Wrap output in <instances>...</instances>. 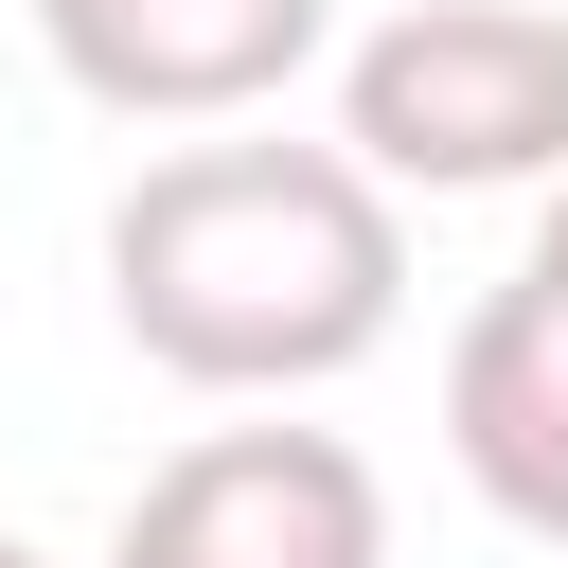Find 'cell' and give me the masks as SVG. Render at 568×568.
<instances>
[{"instance_id":"obj_1","label":"cell","mask_w":568,"mask_h":568,"mask_svg":"<svg viewBox=\"0 0 568 568\" xmlns=\"http://www.w3.org/2000/svg\"><path fill=\"white\" fill-rule=\"evenodd\" d=\"M106 320L178 390H337L408 320V195L355 142H178L106 195Z\"/></svg>"},{"instance_id":"obj_2","label":"cell","mask_w":568,"mask_h":568,"mask_svg":"<svg viewBox=\"0 0 568 568\" xmlns=\"http://www.w3.org/2000/svg\"><path fill=\"white\" fill-rule=\"evenodd\" d=\"M337 142L390 195H550L568 178V18L550 0H390L337 53Z\"/></svg>"},{"instance_id":"obj_3","label":"cell","mask_w":568,"mask_h":568,"mask_svg":"<svg viewBox=\"0 0 568 568\" xmlns=\"http://www.w3.org/2000/svg\"><path fill=\"white\" fill-rule=\"evenodd\" d=\"M106 568H390V479L337 426H213L124 497Z\"/></svg>"},{"instance_id":"obj_4","label":"cell","mask_w":568,"mask_h":568,"mask_svg":"<svg viewBox=\"0 0 568 568\" xmlns=\"http://www.w3.org/2000/svg\"><path fill=\"white\" fill-rule=\"evenodd\" d=\"M36 36L124 124H248L284 71H320L337 0H36Z\"/></svg>"},{"instance_id":"obj_5","label":"cell","mask_w":568,"mask_h":568,"mask_svg":"<svg viewBox=\"0 0 568 568\" xmlns=\"http://www.w3.org/2000/svg\"><path fill=\"white\" fill-rule=\"evenodd\" d=\"M444 444H462V479H479L497 532L568 550V302L532 266L462 302V337H444Z\"/></svg>"},{"instance_id":"obj_6","label":"cell","mask_w":568,"mask_h":568,"mask_svg":"<svg viewBox=\"0 0 568 568\" xmlns=\"http://www.w3.org/2000/svg\"><path fill=\"white\" fill-rule=\"evenodd\" d=\"M532 284L568 302V178H550V213H532Z\"/></svg>"},{"instance_id":"obj_7","label":"cell","mask_w":568,"mask_h":568,"mask_svg":"<svg viewBox=\"0 0 568 568\" xmlns=\"http://www.w3.org/2000/svg\"><path fill=\"white\" fill-rule=\"evenodd\" d=\"M0 568H53V550H36V532H0Z\"/></svg>"}]
</instances>
